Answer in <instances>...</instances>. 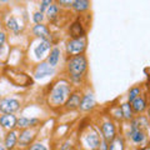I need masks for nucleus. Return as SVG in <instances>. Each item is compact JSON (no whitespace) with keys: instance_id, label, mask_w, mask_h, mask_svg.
Here are the masks:
<instances>
[{"instance_id":"nucleus-34","label":"nucleus","mask_w":150,"mask_h":150,"mask_svg":"<svg viewBox=\"0 0 150 150\" xmlns=\"http://www.w3.org/2000/svg\"><path fill=\"white\" fill-rule=\"evenodd\" d=\"M8 38H9V33L5 29L0 30V48H1L5 43H8Z\"/></svg>"},{"instance_id":"nucleus-19","label":"nucleus","mask_w":150,"mask_h":150,"mask_svg":"<svg viewBox=\"0 0 150 150\" xmlns=\"http://www.w3.org/2000/svg\"><path fill=\"white\" fill-rule=\"evenodd\" d=\"M63 11L64 10L60 8L59 4L55 1V3L51 4V5L48 9H46V11H45V19L50 23V24H55V23H58L60 20Z\"/></svg>"},{"instance_id":"nucleus-27","label":"nucleus","mask_w":150,"mask_h":150,"mask_svg":"<svg viewBox=\"0 0 150 150\" xmlns=\"http://www.w3.org/2000/svg\"><path fill=\"white\" fill-rule=\"evenodd\" d=\"M144 93L143 90V86L142 85H134L131 86L129 90H128V94H126V100H128L129 103L133 101L135 98H138L139 95H142V94Z\"/></svg>"},{"instance_id":"nucleus-26","label":"nucleus","mask_w":150,"mask_h":150,"mask_svg":"<svg viewBox=\"0 0 150 150\" xmlns=\"http://www.w3.org/2000/svg\"><path fill=\"white\" fill-rule=\"evenodd\" d=\"M126 140H125V137L123 134H118L115 137V139L109 144V150H116V149H120L123 150L125 149L126 146Z\"/></svg>"},{"instance_id":"nucleus-36","label":"nucleus","mask_w":150,"mask_h":150,"mask_svg":"<svg viewBox=\"0 0 150 150\" xmlns=\"http://www.w3.org/2000/svg\"><path fill=\"white\" fill-rule=\"evenodd\" d=\"M145 114H146V116L150 119V104L148 105V108H146V111H145Z\"/></svg>"},{"instance_id":"nucleus-23","label":"nucleus","mask_w":150,"mask_h":150,"mask_svg":"<svg viewBox=\"0 0 150 150\" xmlns=\"http://www.w3.org/2000/svg\"><path fill=\"white\" fill-rule=\"evenodd\" d=\"M91 9V0H75L71 10L76 15H83V14L89 13V10Z\"/></svg>"},{"instance_id":"nucleus-5","label":"nucleus","mask_w":150,"mask_h":150,"mask_svg":"<svg viewBox=\"0 0 150 150\" xmlns=\"http://www.w3.org/2000/svg\"><path fill=\"white\" fill-rule=\"evenodd\" d=\"M98 129L100 131L101 139L106 140L108 143H111L115 139V137L119 134L118 130V123L112 120L110 116H108V114L103 115V118L96 123Z\"/></svg>"},{"instance_id":"nucleus-37","label":"nucleus","mask_w":150,"mask_h":150,"mask_svg":"<svg viewBox=\"0 0 150 150\" xmlns=\"http://www.w3.org/2000/svg\"><path fill=\"white\" fill-rule=\"evenodd\" d=\"M4 67H5V65H3L1 63H0V76H1V75H3V70H4Z\"/></svg>"},{"instance_id":"nucleus-24","label":"nucleus","mask_w":150,"mask_h":150,"mask_svg":"<svg viewBox=\"0 0 150 150\" xmlns=\"http://www.w3.org/2000/svg\"><path fill=\"white\" fill-rule=\"evenodd\" d=\"M120 110H121V115H123V123H128V121H130L131 119L135 116L133 109H131V105L130 103L128 100H124L120 103Z\"/></svg>"},{"instance_id":"nucleus-32","label":"nucleus","mask_w":150,"mask_h":150,"mask_svg":"<svg viewBox=\"0 0 150 150\" xmlns=\"http://www.w3.org/2000/svg\"><path fill=\"white\" fill-rule=\"evenodd\" d=\"M28 149H29V150H48L49 146L45 143L40 142V140H35L33 144H30V146Z\"/></svg>"},{"instance_id":"nucleus-28","label":"nucleus","mask_w":150,"mask_h":150,"mask_svg":"<svg viewBox=\"0 0 150 150\" xmlns=\"http://www.w3.org/2000/svg\"><path fill=\"white\" fill-rule=\"evenodd\" d=\"M10 50H11V45L9 43H5L1 48H0V63L3 65L6 64L9 55H10Z\"/></svg>"},{"instance_id":"nucleus-17","label":"nucleus","mask_w":150,"mask_h":150,"mask_svg":"<svg viewBox=\"0 0 150 150\" xmlns=\"http://www.w3.org/2000/svg\"><path fill=\"white\" fill-rule=\"evenodd\" d=\"M130 105H131V109H133L135 115L145 114L146 108L149 105V94L146 91L143 93L142 95H139L138 98H135V99L130 103Z\"/></svg>"},{"instance_id":"nucleus-41","label":"nucleus","mask_w":150,"mask_h":150,"mask_svg":"<svg viewBox=\"0 0 150 150\" xmlns=\"http://www.w3.org/2000/svg\"><path fill=\"white\" fill-rule=\"evenodd\" d=\"M1 29H4V28H3V21L0 20V30H1Z\"/></svg>"},{"instance_id":"nucleus-4","label":"nucleus","mask_w":150,"mask_h":150,"mask_svg":"<svg viewBox=\"0 0 150 150\" xmlns=\"http://www.w3.org/2000/svg\"><path fill=\"white\" fill-rule=\"evenodd\" d=\"M3 75L8 79V81L18 88H29L33 85V76L24 73L23 70L11 67H4Z\"/></svg>"},{"instance_id":"nucleus-16","label":"nucleus","mask_w":150,"mask_h":150,"mask_svg":"<svg viewBox=\"0 0 150 150\" xmlns=\"http://www.w3.org/2000/svg\"><path fill=\"white\" fill-rule=\"evenodd\" d=\"M85 24L80 20V18L75 19L68 26L67 34L69 38H81V36H86L88 35V30L84 26Z\"/></svg>"},{"instance_id":"nucleus-11","label":"nucleus","mask_w":150,"mask_h":150,"mask_svg":"<svg viewBox=\"0 0 150 150\" xmlns=\"http://www.w3.org/2000/svg\"><path fill=\"white\" fill-rule=\"evenodd\" d=\"M3 28L11 35H20L25 30V24L21 21V19L13 15V14H8V15L3 19Z\"/></svg>"},{"instance_id":"nucleus-29","label":"nucleus","mask_w":150,"mask_h":150,"mask_svg":"<svg viewBox=\"0 0 150 150\" xmlns=\"http://www.w3.org/2000/svg\"><path fill=\"white\" fill-rule=\"evenodd\" d=\"M75 145H78V140H73L71 137H68L67 140H64L63 143H60V146L59 149L60 150H70V149H74Z\"/></svg>"},{"instance_id":"nucleus-9","label":"nucleus","mask_w":150,"mask_h":150,"mask_svg":"<svg viewBox=\"0 0 150 150\" xmlns=\"http://www.w3.org/2000/svg\"><path fill=\"white\" fill-rule=\"evenodd\" d=\"M96 108H98V103H96L95 94L86 85L85 89H83V95H81L80 105H79L78 111L81 112V114H89V112H93Z\"/></svg>"},{"instance_id":"nucleus-43","label":"nucleus","mask_w":150,"mask_h":150,"mask_svg":"<svg viewBox=\"0 0 150 150\" xmlns=\"http://www.w3.org/2000/svg\"><path fill=\"white\" fill-rule=\"evenodd\" d=\"M1 96H3V94H1V91H0V99H1Z\"/></svg>"},{"instance_id":"nucleus-22","label":"nucleus","mask_w":150,"mask_h":150,"mask_svg":"<svg viewBox=\"0 0 150 150\" xmlns=\"http://www.w3.org/2000/svg\"><path fill=\"white\" fill-rule=\"evenodd\" d=\"M19 142V129H11L5 131V137H4V146L6 150H14L18 148Z\"/></svg>"},{"instance_id":"nucleus-6","label":"nucleus","mask_w":150,"mask_h":150,"mask_svg":"<svg viewBox=\"0 0 150 150\" xmlns=\"http://www.w3.org/2000/svg\"><path fill=\"white\" fill-rule=\"evenodd\" d=\"M24 105V99L20 94H9L4 95L0 99V114L1 112H10V114H16L23 109Z\"/></svg>"},{"instance_id":"nucleus-25","label":"nucleus","mask_w":150,"mask_h":150,"mask_svg":"<svg viewBox=\"0 0 150 150\" xmlns=\"http://www.w3.org/2000/svg\"><path fill=\"white\" fill-rule=\"evenodd\" d=\"M108 116L116 121V123H123V115H121V110H120V105H115V104H111L108 109Z\"/></svg>"},{"instance_id":"nucleus-31","label":"nucleus","mask_w":150,"mask_h":150,"mask_svg":"<svg viewBox=\"0 0 150 150\" xmlns=\"http://www.w3.org/2000/svg\"><path fill=\"white\" fill-rule=\"evenodd\" d=\"M55 1L59 4L60 8H62L64 11H70L75 0H55Z\"/></svg>"},{"instance_id":"nucleus-39","label":"nucleus","mask_w":150,"mask_h":150,"mask_svg":"<svg viewBox=\"0 0 150 150\" xmlns=\"http://www.w3.org/2000/svg\"><path fill=\"white\" fill-rule=\"evenodd\" d=\"M4 149H5V146H4V144H3V145L0 144V150H4Z\"/></svg>"},{"instance_id":"nucleus-8","label":"nucleus","mask_w":150,"mask_h":150,"mask_svg":"<svg viewBox=\"0 0 150 150\" xmlns=\"http://www.w3.org/2000/svg\"><path fill=\"white\" fill-rule=\"evenodd\" d=\"M56 73H58L56 68H53L46 60H41V62L34 64L31 69L33 79L34 80H39V81L54 76V75H56Z\"/></svg>"},{"instance_id":"nucleus-33","label":"nucleus","mask_w":150,"mask_h":150,"mask_svg":"<svg viewBox=\"0 0 150 150\" xmlns=\"http://www.w3.org/2000/svg\"><path fill=\"white\" fill-rule=\"evenodd\" d=\"M53 3H55V0H40V3H39V10L45 13L46 9H48Z\"/></svg>"},{"instance_id":"nucleus-10","label":"nucleus","mask_w":150,"mask_h":150,"mask_svg":"<svg viewBox=\"0 0 150 150\" xmlns=\"http://www.w3.org/2000/svg\"><path fill=\"white\" fill-rule=\"evenodd\" d=\"M36 44L33 45L31 48V56L34 60V64L45 60L46 55L50 51V49L53 48V41L51 40H45V39H35Z\"/></svg>"},{"instance_id":"nucleus-30","label":"nucleus","mask_w":150,"mask_h":150,"mask_svg":"<svg viewBox=\"0 0 150 150\" xmlns=\"http://www.w3.org/2000/svg\"><path fill=\"white\" fill-rule=\"evenodd\" d=\"M31 19H33V23H34V24H40V23H44L45 21V13L40 11L39 9H38L36 11L33 13Z\"/></svg>"},{"instance_id":"nucleus-1","label":"nucleus","mask_w":150,"mask_h":150,"mask_svg":"<svg viewBox=\"0 0 150 150\" xmlns=\"http://www.w3.org/2000/svg\"><path fill=\"white\" fill-rule=\"evenodd\" d=\"M74 90V85L68 78H56L50 84L49 90L45 95V103L53 111H63V106L70 93Z\"/></svg>"},{"instance_id":"nucleus-3","label":"nucleus","mask_w":150,"mask_h":150,"mask_svg":"<svg viewBox=\"0 0 150 150\" xmlns=\"http://www.w3.org/2000/svg\"><path fill=\"white\" fill-rule=\"evenodd\" d=\"M101 135L96 124H89L86 128L79 131L78 145L86 150H100Z\"/></svg>"},{"instance_id":"nucleus-42","label":"nucleus","mask_w":150,"mask_h":150,"mask_svg":"<svg viewBox=\"0 0 150 150\" xmlns=\"http://www.w3.org/2000/svg\"><path fill=\"white\" fill-rule=\"evenodd\" d=\"M14 1H16V3H20V1H23V0H14Z\"/></svg>"},{"instance_id":"nucleus-38","label":"nucleus","mask_w":150,"mask_h":150,"mask_svg":"<svg viewBox=\"0 0 150 150\" xmlns=\"http://www.w3.org/2000/svg\"><path fill=\"white\" fill-rule=\"evenodd\" d=\"M8 1H9V0H0V4H5Z\"/></svg>"},{"instance_id":"nucleus-14","label":"nucleus","mask_w":150,"mask_h":150,"mask_svg":"<svg viewBox=\"0 0 150 150\" xmlns=\"http://www.w3.org/2000/svg\"><path fill=\"white\" fill-rule=\"evenodd\" d=\"M81 95H83V88H74V90L70 93V95L68 96L67 101L63 106L64 111H78L79 105H80V100H81Z\"/></svg>"},{"instance_id":"nucleus-20","label":"nucleus","mask_w":150,"mask_h":150,"mask_svg":"<svg viewBox=\"0 0 150 150\" xmlns=\"http://www.w3.org/2000/svg\"><path fill=\"white\" fill-rule=\"evenodd\" d=\"M62 58H63V51H62V48L58 46L56 44L53 45V48L50 49V51L46 55L45 60L48 62L53 68H56L58 69L60 62H62Z\"/></svg>"},{"instance_id":"nucleus-21","label":"nucleus","mask_w":150,"mask_h":150,"mask_svg":"<svg viewBox=\"0 0 150 150\" xmlns=\"http://www.w3.org/2000/svg\"><path fill=\"white\" fill-rule=\"evenodd\" d=\"M16 121L18 116L15 114H10V112H1L0 114V128L3 130H11L16 129Z\"/></svg>"},{"instance_id":"nucleus-7","label":"nucleus","mask_w":150,"mask_h":150,"mask_svg":"<svg viewBox=\"0 0 150 150\" xmlns=\"http://www.w3.org/2000/svg\"><path fill=\"white\" fill-rule=\"evenodd\" d=\"M88 49V35L81 38H69L64 44L65 56H75L85 54Z\"/></svg>"},{"instance_id":"nucleus-18","label":"nucleus","mask_w":150,"mask_h":150,"mask_svg":"<svg viewBox=\"0 0 150 150\" xmlns=\"http://www.w3.org/2000/svg\"><path fill=\"white\" fill-rule=\"evenodd\" d=\"M43 120L39 116H26V115H21L18 116V121H16V129L21 130V129H26V128H35V126H41Z\"/></svg>"},{"instance_id":"nucleus-40","label":"nucleus","mask_w":150,"mask_h":150,"mask_svg":"<svg viewBox=\"0 0 150 150\" xmlns=\"http://www.w3.org/2000/svg\"><path fill=\"white\" fill-rule=\"evenodd\" d=\"M146 88H148V91H146V93L150 94V85H146ZM149 96H150V95H149Z\"/></svg>"},{"instance_id":"nucleus-12","label":"nucleus","mask_w":150,"mask_h":150,"mask_svg":"<svg viewBox=\"0 0 150 150\" xmlns=\"http://www.w3.org/2000/svg\"><path fill=\"white\" fill-rule=\"evenodd\" d=\"M41 126H35V128H26L19 130V142L18 148L20 149H28L36 140L38 135H39Z\"/></svg>"},{"instance_id":"nucleus-35","label":"nucleus","mask_w":150,"mask_h":150,"mask_svg":"<svg viewBox=\"0 0 150 150\" xmlns=\"http://www.w3.org/2000/svg\"><path fill=\"white\" fill-rule=\"evenodd\" d=\"M100 150H109V143L106 140L101 139V144H100Z\"/></svg>"},{"instance_id":"nucleus-13","label":"nucleus","mask_w":150,"mask_h":150,"mask_svg":"<svg viewBox=\"0 0 150 150\" xmlns=\"http://www.w3.org/2000/svg\"><path fill=\"white\" fill-rule=\"evenodd\" d=\"M124 137L126 142L131 143L133 145H137V146H142V148L149 142V133L143 129H137L133 131L128 130L124 134Z\"/></svg>"},{"instance_id":"nucleus-2","label":"nucleus","mask_w":150,"mask_h":150,"mask_svg":"<svg viewBox=\"0 0 150 150\" xmlns=\"http://www.w3.org/2000/svg\"><path fill=\"white\" fill-rule=\"evenodd\" d=\"M89 71V60L85 54L75 55V56H65L64 74L65 78L73 84L74 88H81L88 79Z\"/></svg>"},{"instance_id":"nucleus-15","label":"nucleus","mask_w":150,"mask_h":150,"mask_svg":"<svg viewBox=\"0 0 150 150\" xmlns=\"http://www.w3.org/2000/svg\"><path fill=\"white\" fill-rule=\"evenodd\" d=\"M30 33L34 39H45V40H51L54 43V34L51 31L50 26L45 23H40V24H34L31 26Z\"/></svg>"}]
</instances>
